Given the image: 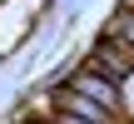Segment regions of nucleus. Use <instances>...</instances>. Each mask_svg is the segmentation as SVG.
I'll return each mask as SVG.
<instances>
[{"instance_id":"1","label":"nucleus","mask_w":134,"mask_h":124,"mask_svg":"<svg viewBox=\"0 0 134 124\" xmlns=\"http://www.w3.org/2000/svg\"><path fill=\"white\" fill-rule=\"evenodd\" d=\"M80 65H90V70H99V75H109L114 84H124L134 75V50L114 35V30H99L94 40H90V50L80 55Z\"/></svg>"},{"instance_id":"2","label":"nucleus","mask_w":134,"mask_h":124,"mask_svg":"<svg viewBox=\"0 0 134 124\" xmlns=\"http://www.w3.org/2000/svg\"><path fill=\"white\" fill-rule=\"evenodd\" d=\"M70 89L85 94V99H94V104H104L109 114L124 119V89H119L109 75H99V70H90V65H75V70H70Z\"/></svg>"},{"instance_id":"3","label":"nucleus","mask_w":134,"mask_h":124,"mask_svg":"<svg viewBox=\"0 0 134 124\" xmlns=\"http://www.w3.org/2000/svg\"><path fill=\"white\" fill-rule=\"evenodd\" d=\"M104 30H114V35H119V40L134 50V0H124V5L109 15V25H104Z\"/></svg>"},{"instance_id":"4","label":"nucleus","mask_w":134,"mask_h":124,"mask_svg":"<svg viewBox=\"0 0 134 124\" xmlns=\"http://www.w3.org/2000/svg\"><path fill=\"white\" fill-rule=\"evenodd\" d=\"M50 119L55 124H90V119H80V114H65V109H50Z\"/></svg>"}]
</instances>
